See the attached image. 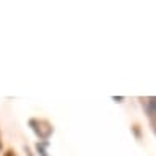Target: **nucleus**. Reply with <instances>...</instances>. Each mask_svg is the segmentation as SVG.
<instances>
[{
	"mask_svg": "<svg viewBox=\"0 0 156 156\" xmlns=\"http://www.w3.org/2000/svg\"><path fill=\"white\" fill-rule=\"evenodd\" d=\"M29 129L34 132V135L39 138V141H49L51 135L54 133V125L46 119H37L33 117L29 119Z\"/></svg>",
	"mask_w": 156,
	"mask_h": 156,
	"instance_id": "nucleus-1",
	"label": "nucleus"
},
{
	"mask_svg": "<svg viewBox=\"0 0 156 156\" xmlns=\"http://www.w3.org/2000/svg\"><path fill=\"white\" fill-rule=\"evenodd\" d=\"M140 102L146 112V119L150 122L151 130H153V133H156V96L140 98Z\"/></svg>",
	"mask_w": 156,
	"mask_h": 156,
	"instance_id": "nucleus-2",
	"label": "nucleus"
},
{
	"mask_svg": "<svg viewBox=\"0 0 156 156\" xmlns=\"http://www.w3.org/2000/svg\"><path fill=\"white\" fill-rule=\"evenodd\" d=\"M47 146H49V141H37V143H36V153H37V156H49Z\"/></svg>",
	"mask_w": 156,
	"mask_h": 156,
	"instance_id": "nucleus-3",
	"label": "nucleus"
},
{
	"mask_svg": "<svg viewBox=\"0 0 156 156\" xmlns=\"http://www.w3.org/2000/svg\"><path fill=\"white\" fill-rule=\"evenodd\" d=\"M132 129H133V133H135V136H136V138H140V125H133V127H132Z\"/></svg>",
	"mask_w": 156,
	"mask_h": 156,
	"instance_id": "nucleus-4",
	"label": "nucleus"
},
{
	"mask_svg": "<svg viewBox=\"0 0 156 156\" xmlns=\"http://www.w3.org/2000/svg\"><path fill=\"white\" fill-rule=\"evenodd\" d=\"M3 156H18V154L15 153V150H7V151L3 153Z\"/></svg>",
	"mask_w": 156,
	"mask_h": 156,
	"instance_id": "nucleus-5",
	"label": "nucleus"
},
{
	"mask_svg": "<svg viewBox=\"0 0 156 156\" xmlns=\"http://www.w3.org/2000/svg\"><path fill=\"white\" fill-rule=\"evenodd\" d=\"M112 99H114L115 102H122V101H124V98H117V96H112Z\"/></svg>",
	"mask_w": 156,
	"mask_h": 156,
	"instance_id": "nucleus-6",
	"label": "nucleus"
},
{
	"mask_svg": "<svg viewBox=\"0 0 156 156\" xmlns=\"http://www.w3.org/2000/svg\"><path fill=\"white\" fill-rule=\"evenodd\" d=\"M2 146H3L2 145V135H0V150H2Z\"/></svg>",
	"mask_w": 156,
	"mask_h": 156,
	"instance_id": "nucleus-7",
	"label": "nucleus"
}]
</instances>
